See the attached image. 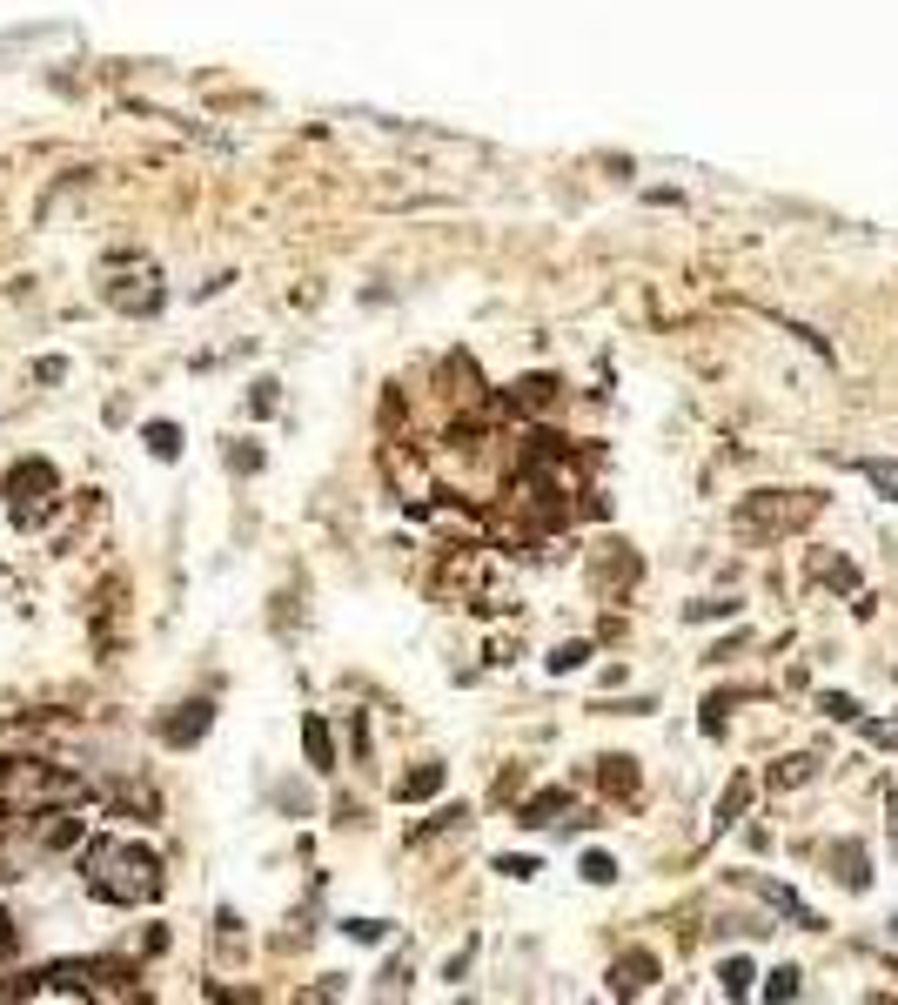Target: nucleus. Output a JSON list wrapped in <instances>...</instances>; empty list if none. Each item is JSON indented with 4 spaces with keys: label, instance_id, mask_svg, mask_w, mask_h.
Here are the masks:
<instances>
[{
    "label": "nucleus",
    "instance_id": "4468645a",
    "mask_svg": "<svg viewBox=\"0 0 898 1005\" xmlns=\"http://www.w3.org/2000/svg\"><path fill=\"white\" fill-rule=\"evenodd\" d=\"M865 476H872L878 490H885V496L898 503V463H865Z\"/></svg>",
    "mask_w": 898,
    "mask_h": 1005
},
{
    "label": "nucleus",
    "instance_id": "f03ea898",
    "mask_svg": "<svg viewBox=\"0 0 898 1005\" xmlns=\"http://www.w3.org/2000/svg\"><path fill=\"white\" fill-rule=\"evenodd\" d=\"M81 798V778L54 771L41 758H7L0 764V818H41L54 804H74Z\"/></svg>",
    "mask_w": 898,
    "mask_h": 1005
},
{
    "label": "nucleus",
    "instance_id": "423d86ee",
    "mask_svg": "<svg viewBox=\"0 0 898 1005\" xmlns=\"http://www.w3.org/2000/svg\"><path fill=\"white\" fill-rule=\"evenodd\" d=\"M651 972H657V965L644 959V952H630V959L617 965V992H644V985H651Z\"/></svg>",
    "mask_w": 898,
    "mask_h": 1005
},
{
    "label": "nucleus",
    "instance_id": "f8f14e48",
    "mask_svg": "<svg viewBox=\"0 0 898 1005\" xmlns=\"http://www.w3.org/2000/svg\"><path fill=\"white\" fill-rule=\"evenodd\" d=\"M751 979H758V972H751L744 959H731V965H724V992H731V999H744V992H751Z\"/></svg>",
    "mask_w": 898,
    "mask_h": 1005
},
{
    "label": "nucleus",
    "instance_id": "2eb2a0df",
    "mask_svg": "<svg viewBox=\"0 0 898 1005\" xmlns=\"http://www.w3.org/2000/svg\"><path fill=\"white\" fill-rule=\"evenodd\" d=\"M584 878H597V885H610V878H617V858H604V851H590V858H584Z\"/></svg>",
    "mask_w": 898,
    "mask_h": 1005
},
{
    "label": "nucleus",
    "instance_id": "7ed1b4c3",
    "mask_svg": "<svg viewBox=\"0 0 898 1005\" xmlns=\"http://www.w3.org/2000/svg\"><path fill=\"white\" fill-rule=\"evenodd\" d=\"M54 496H61V476H54V463H41V456H21V463L7 469V510H14V523H34V516H41Z\"/></svg>",
    "mask_w": 898,
    "mask_h": 1005
},
{
    "label": "nucleus",
    "instance_id": "39448f33",
    "mask_svg": "<svg viewBox=\"0 0 898 1005\" xmlns=\"http://www.w3.org/2000/svg\"><path fill=\"white\" fill-rule=\"evenodd\" d=\"M81 831H88V825H81V818H68V811H61V818H54V825L41 831V845H47V851H74V845H81Z\"/></svg>",
    "mask_w": 898,
    "mask_h": 1005
},
{
    "label": "nucleus",
    "instance_id": "9b49d317",
    "mask_svg": "<svg viewBox=\"0 0 898 1005\" xmlns=\"http://www.w3.org/2000/svg\"><path fill=\"white\" fill-rule=\"evenodd\" d=\"M744 798H751V778H738L731 791H724V811H718V831L724 825H738V811H744Z\"/></svg>",
    "mask_w": 898,
    "mask_h": 1005
},
{
    "label": "nucleus",
    "instance_id": "1a4fd4ad",
    "mask_svg": "<svg viewBox=\"0 0 898 1005\" xmlns=\"http://www.w3.org/2000/svg\"><path fill=\"white\" fill-rule=\"evenodd\" d=\"M563 804H570L563 791H543V798H530V804H523V825H550V811H563Z\"/></svg>",
    "mask_w": 898,
    "mask_h": 1005
},
{
    "label": "nucleus",
    "instance_id": "f3484780",
    "mask_svg": "<svg viewBox=\"0 0 898 1005\" xmlns=\"http://www.w3.org/2000/svg\"><path fill=\"white\" fill-rule=\"evenodd\" d=\"M764 992H771V999H791V992H798V972H771V985H764Z\"/></svg>",
    "mask_w": 898,
    "mask_h": 1005
},
{
    "label": "nucleus",
    "instance_id": "dca6fc26",
    "mask_svg": "<svg viewBox=\"0 0 898 1005\" xmlns=\"http://www.w3.org/2000/svg\"><path fill=\"white\" fill-rule=\"evenodd\" d=\"M584 657H590V644H563L557 657H550V670H577V664H584Z\"/></svg>",
    "mask_w": 898,
    "mask_h": 1005
},
{
    "label": "nucleus",
    "instance_id": "f257e3e1",
    "mask_svg": "<svg viewBox=\"0 0 898 1005\" xmlns=\"http://www.w3.org/2000/svg\"><path fill=\"white\" fill-rule=\"evenodd\" d=\"M88 885H94V898H108V905H155L161 898V858L148 845L101 838V845H88Z\"/></svg>",
    "mask_w": 898,
    "mask_h": 1005
},
{
    "label": "nucleus",
    "instance_id": "9d476101",
    "mask_svg": "<svg viewBox=\"0 0 898 1005\" xmlns=\"http://www.w3.org/2000/svg\"><path fill=\"white\" fill-rule=\"evenodd\" d=\"M838 878H845L852 892L865 885V851H858V845H838Z\"/></svg>",
    "mask_w": 898,
    "mask_h": 1005
},
{
    "label": "nucleus",
    "instance_id": "ddd939ff",
    "mask_svg": "<svg viewBox=\"0 0 898 1005\" xmlns=\"http://www.w3.org/2000/svg\"><path fill=\"white\" fill-rule=\"evenodd\" d=\"M148 449H155V456H175V449H181V429H175V423H155V429H148Z\"/></svg>",
    "mask_w": 898,
    "mask_h": 1005
},
{
    "label": "nucleus",
    "instance_id": "a211bd4d",
    "mask_svg": "<svg viewBox=\"0 0 898 1005\" xmlns=\"http://www.w3.org/2000/svg\"><path fill=\"white\" fill-rule=\"evenodd\" d=\"M892 838H898V818H892Z\"/></svg>",
    "mask_w": 898,
    "mask_h": 1005
},
{
    "label": "nucleus",
    "instance_id": "6e6552de",
    "mask_svg": "<svg viewBox=\"0 0 898 1005\" xmlns=\"http://www.w3.org/2000/svg\"><path fill=\"white\" fill-rule=\"evenodd\" d=\"M436 784H443V764H423V771H409V778L396 784V798H429Z\"/></svg>",
    "mask_w": 898,
    "mask_h": 1005
},
{
    "label": "nucleus",
    "instance_id": "0eeeda50",
    "mask_svg": "<svg viewBox=\"0 0 898 1005\" xmlns=\"http://www.w3.org/2000/svg\"><path fill=\"white\" fill-rule=\"evenodd\" d=\"M302 744H309V758L322 764V771L336 764V751H329V724H322V717H309V724H302Z\"/></svg>",
    "mask_w": 898,
    "mask_h": 1005
},
{
    "label": "nucleus",
    "instance_id": "20e7f679",
    "mask_svg": "<svg viewBox=\"0 0 898 1005\" xmlns=\"http://www.w3.org/2000/svg\"><path fill=\"white\" fill-rule=\"evenodd\" d=\"M208 724H215V704H208V697H195V704H181L175 717H161V744H195Z\"/></svg>",
    "mask_w": 898,
    "mask_h": 1005
}]
</instances>
